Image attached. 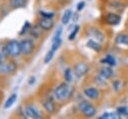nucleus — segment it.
<instances>
[{
    "label": "nucleus",
    "instance_id": "nucleus-18",
    "mask_svg": "<svg viewBox=\"0 0 128 119\" xmlns=\"http://www.w3.org/2000/svg\"><path fill=\"white\" fill-rule=\"evenodd\" d=\"M16 100H17V94H16V93H13V94L6 100V102H5V104H4V108H5V109L10 108V107L16 102Z\"/></svg>",
    "mask_w": 128,
    "mask_h": 119
},
{
    "label": "nucleus",
    "instance_id": "nucleus-23",
    "mask_svg": "<svg viewBox=\"0 0 128 119\" xmlns=\"http://www.w3.org/2000/svg\"><path fill=\"white\" fill-rule=\"evenodd\" d=\"M79 26L78 25H76L75 26V28H74V30L71 32V34L69 35V37H68V39L70 40V41H72V40H74L75 39V37H76V35H77V33H78V31H79Z\"/></svg>",
    "mask_w": 128,
    "mask_h": 119
},
{
    "label": "nucleus",
    "instance_id": "nucleus-6",
    "mask_svg": "<svg viewBox=\"0 0 128 119\" xmlns=\"http://www.w3.org/2000/svg\"><path fill=\"white\" fill-rule=\"evenodd\" d=\"M21 49H22L23 54L29 55L32 53V51L34 49V43L30 39H24L21 41Z\"/></svg>",
    "mask_w": 128,
    "mask_h": 119
},
{
    "label": "nucleus",
    "instance_id": "nucleus-26",
    "mask_svg": "<svg viewBox=\"0 0 128 119\" xmlns=\"http://www.w3.org/2000/svg\"><path fill=\"white\" fill-rule=\"evenodd\" d=\"M30 28V23L28 22V21H26L25 23H24V25H23V27H22V29H21V31H20V35H23L24 33H26L27 31H28V29Z\"/></svg>",
    "mask_w": 128,
    "mask_h": 119
},
{
    "label": "nucleus",
    "instance_id": "nucleus-8",
    "mask_svg": "<svg viewBox=\"0 0 128 119\" xmlns=\"http://www.w3.org/2000/svg\"><path fill=\"white\" fill-rule=\"evenodd\" d=\"M83 93H84V95L87 98H89L91 100H96L99 97V95H100L99 90L97 88H94V87H87V88H85Z\"/></svg>",
    "mask_w": 128,
    "mask_h": 119
},
{
    "label": "nucleus",
    "instance_id": "nucleus-34",
    "mask_svg": "<svg viewBox=\"0 0 128 119\" xmlns=\"http://www.w3.org/2000/svg\"><path fill=\"white\" fill-rule=\"evenodd\" d=\"M0 64H1V56H0Z\"/></svg>",
    "mask_w": 128,
    "mask_h": 119
},
{
    "label": "nucleus",
    "instance_id": "nucleus-31",
    "mask_svg": "<svg viewBox=\"0 0 128 119\" xmlns=\"http://www.w3.org/2000/svg\"><path fill=\"white\" fill-rule=\"evenodd\" d=\"M119 84H120V82H119V81H114V82H113V88H114L116 91L120 88V86H118Z\"/></svg>",
    "mask_w": 128,
    "mask_h": 119
},
{
    "label": "nucleus",
    "instance_id": "nucleus-28",
    "mask_svg": "<svg viewBox=\"0 0 128 119\" xmlns=\"http://www.w3.org/2000/svg\"><path fill=\"white\" fill-rule=\"evenodd\" d=\"M117 112L122 116V115H127V107H118L117 108Z\"/></svg>",
    "mask_w": 128,
    "mask_h": 119
},
{
    "label": "nucleus",
    "instance_id": "nucleus-25",
    "mask_svg": "<svg viewBox=\"0 0 128 119\" xmlns=\"http://www.w3.org/2000/svg\"><path fill=\"white\" fill-rule=\"evenodd\" d=\"M40 16L42 18H52L54 16V13L53 12H44V11H40L39 12Z\"/></svg>",
    "mask_w": 128,
    "mask_h": 119
},
{
    "label": "nucleus",
    "instance_id": "nucleus-27",
    "mask_svg": "<svg viewBox=\"0 0 128 119\" xmlns=\"http://www.w3.org/2000/svg\"><path fill=\"white\" fill-rule=\"evenodd\" d=\"M41 27L38 26V27H34V29H32V35H34L35 37H38L40 35V32H41Z\"/></svg>",
    "mask_w": 128,
    "mask_h": 119
},
{
    "label": "nucleus",
    "instance_id": "nucleus-19",
    "mask_svg": "<svg viewBox=\"0 0 128 119\" xmlns=\"http://www.w3.org/2000/svg\"><path fill=\"white\" fill-rule=\"evenodd\" d=\"M71 16H72V11H71L70 9H67V10L64 12L63 16H62V19H61L62 23H63L64 25L68 24V23H69V21H70V18H71Z\"/></svg>",
    "mask_w": 128,
    "mask_h": 119
},
{
    "label": "nucleus",
    "instance_id": "nucleus-10",
    "mask_svg": "<svg viewBox=\"0 0 128 119\" xmlns=\"http://www.w3.org/2000/svg\"><path fill=\"white\" fill-rule=\"evenodd\" d=\"M39 26L43 30H51L54 26V22L52 18H42L39 21Z\"/></svg>",
    "mask_w": 128,
    "mask_h": 119
},
{
    "label": "nucleus",
    "instance_id": "nucleus-1",
    "mask_svg": "<svg viewBox=\"0 0 128 119\" xmlns=\"http://www.w3.org/2000/svg\"><path fill=\"white\" fill-rule=\"evenodd\" d=\"M71 91H72L71 87H70L67 83L63 82V83L59 84V85L55 88V90H54V96H55L58 100L64 101V100L68 99V98L71 96Z\"/></svg>",
    "mask_w": 128,
    "mask_h": 119
},
{
    "label": "nucleus",
    "instance_id": "nucleus-17",
    "mask_svg": "<svg viewBox=\"0 0 128 119\" xmlns=\"http://www.w3.org/2000/svg\"><path fill=\"white\" fill-rule=\"evenodd\" d=\"M101 63H105V64H107L109 66H115L116 65V60L112 55H106L101 60Z\"/></svg>",
    "mask_w": 128,
    "mask_h": 119
},
{
    "label": "nucleus",
    "instance_id": "nucleus-32",
    "mask_svg": "<svg viewBox=\"0 0 128 119\" xmlns=\"http://www.w3.org/2000/svg\"><path fill=\"white\" fill-rule=\"evenodd\" d=\"M34 82H35V77H30V80H29L28 84H29V85H32Z\"/></svg>",
    "mask_w": 128,
    "mask_h": 119
},
{
    "label": "nucleus",
    "instance_id": "nucleus-3",
    "mask_svg": "<svg viewBox=\"0 0 128 119\" xmlns=\"http://www.w3.org/2000/svg\"><path fill=\"white\" fill-rule=\"evenodd\" d=\"M79 107V110L82 112V114L85 116V117H93L95 114H96V108L88 101H81L78 105Z\"/></svg>",
    "mask_w": 128,
    "mask_h": 119
},
{
    "label": "nucleus",
    "instance_id": "nucleus-24",
    "mask_svg": "<svg viewBox=\"0 0 128 119\" xmlns=\"http://www.w3.org/2000/svg\"><path fill=\"white\" fill-rule=\"evenodd\" d=\"M53 55H54V51H52V50L48 51V52L46 53L45 57H44V63H48V62H50L51 59L53 58Z\"/></svg>",
    "mask_w": 128,
    "mask_h": 119
},
{
    "label": "nucleus",
    "instance_id": "nucleus-2",
    "mask_svg": "<svg viewBox=\"0 0 128 119\" xmlns=\"http://www.w3.org/2000/svg\"><path fill=\"white\" fill-rule=\"evenodd\" d=\"M5 52H6V54H8L9 56H12V57L19 56L20 53L22 52L21 42H19L17 40H11V41H9L5 45Z\"/></svg>",
    "mask_w": 128,
    "mask_h": 119
},
{
    "label": "nucleus",
    "instance_id": "nucleus-4",
    "mask_svg": "<svg viewBox=\"0 0 128 119\" xmlns=\"http://www.w3.org/2000/svg\"><path fill=\"white\" fill-rule=\"evenodd\" d=\"M24 113L28 118H35V119H39L42 117V114L40 112V110L35 106V105H27L24 108Z\"/></svg>",
    "mask_w": 128,
    "mask_h": 119
},
{
    "label": "nucleus",
    "instance_id": "nucleus-22",
    "mask_svg": "<svg viewBox=\"0 0 128 119\" xmlns=\"http://www.w3.org/2000/svg\"><path fill=\"white\" fill-rule=\"evenodd\" d=\"M61 37L60 38H58V39H56V40H52V46H51V50L52 51H56L58 48H59V46L61 45Z\"/></svg>",
    "mask_w": 128,
    "mask_h": 119
},
{
    "label": "nucleus",
    "instance_id": "nucleus-12",
    "mask_svg": "<svg viewBox=\"0 0 128 119\" xmlns=\"http://www.w3.org/2000/svg\"><path fill=\"white\" fill-rule=\"evenodd\" d=\"M88 33H89L91 36H93L94 38H96L98 41H103V39H104V35H103V33H102L99 29L90 28L89 31H88Z\"/></svg>",
    "mask_w": 128,
    "mask_h": 119
},
{
    "label": "nucleus",
    "instance_id": "nucleus-15",
    "mask_svg": "<svg viewBox=\"0 0 128 119\" xmlns=\"http://www.w3.org/2000/svg\"><path fill=\"white\" fill-rule=\"evenodd\" d=\"M99 75L102 76V77L105 78V79H109V78L113 75V71H112V69L109 68V67H103V68L100 70Z\"/></svg>",
    "mask_w": 128,
    "mask_h": 119
},
{
    "label": "nucleus",
    "instance_id": "nucleus-29",
    "mask_svg": "<svg viewBox=\"0 0 128 119\" xmlns=\"http://www.w3.org/2000/svg\"><path fill=\"white\" fill-rule=\"evenodd\" d=\"M61 33H62V28L60 27V28H58V30L55 32V34H54V36H53V39H52V40H56V39L60 38V37H61Z\"/></svg>",
    "mask_w": 128,
    "mask_h": 119
},
{
    "label": "nucleus",
    "instance_id": "nucleus-14",
    "mask_svg": "<svg viewBox=\"0 0 128 119\" xmlns=\"http://www.w3.org/2000/svg\"><path fill=\"white\" fill-rule=\"evenodd\" d=\"M115 42L119 45H127L128 46V34H119L115 38Z\"/></svg>",
    "mask_w": 128,
    "mask_h": 119
},
{
    "label": "nucleus",
    "instance_id": "nucleus-9",
    "mask_svg": "<svg viewBox=\"0 0 128 119\" xmlns=\"http://www.w3.org/2000/svg\"><path fill=\"white\" fill-rule=\"evenodd\" d=\"M16 69V66L14 63L12 62H8V63H1L0 64V73L2 74H8L13 72Z\"/></svg>",
    "mask_w": 128,
    "mask_h": 119
},
{
    "label": "nucleus",
    "instance_id": "nucleus-33",
    "mask_svg": "<svg viewBox=\"0 0 128 119\" xmlns=\"http://www.w3.org/2000/svg\"><path fill=\"white\" fill-rule=\"evenodd\" d=\"M127 115H128V107H127Z\"/></svg>",
    "mask_w": 128,
    "mask_h": 119
},
{
    "label": "nucleus",
    "instance_id": "nucleus-13",
    "mask_svg": "<svg viewBox=\"0 0 128 119\" xmlns=\"http://www.w3.org/2000/svg\"><path fill=\"white\" fill-rule=\"evenodd\" d=\"M43 108L48 113H53L55 111V104L52 100H45L43 102Z\"/></svg>",
    "mask_w": 128,
    "mask_h": 119
},
{
    "label": "nucleus",
    "instance_id": "nucleus-30",
    "mask_svg": "<svg viewBox=\"0 0 128 119\" xmlns=\"http://www.w3.org/2000/svg\"><path fill=\"white\" fill-rule=\"evenodd\" d=\"M84 6H85V2H84V1L79 2V3L77 4V10H78V11H81V10L84 8Z\"/></svg>",
    "mask_w": 128,
    "mask_h": 119
},
{
    "label": "nucleus",
    "instance_id": "nucleus-11",
    "mask_svg": "<svg viewBox=\"0 0 128 119\" xmlns=\"http://www.w3.org/2000/svg\"><path fill=\"white\" fill-rule=\"evenodd\" d=\"M89 48H91L92 50H94L95 52H100L101 49H102V46L101 44L97 41V40H94V39H89L87 41V44H86Z\"/></svg>",
    "mask_w": 128,
    "mask_h": 119
},
{
    "label": "nucleus",
    "instance_id": "nucleus-7",
    "mask_svg": "<svg viewBox=\"0 0 128 119\" xmlns=\"http://www.w3.org/2000/svg\"><path fill=\"white\" fill-rule=\"evenodd\" d=\"M121 20V17L116 14V13H113V12H110V13H107L106 16H105V21L107 24L109 25H112V26H115V25H118L119 22Z\"/></svg>",
    "mask_w": 128,
    "mask_h": 119
},
{
    "label": "nucleus",
    "instance_id": "nucleus-5",
    "mask_svg": "<svg viewBox=\"0 0 128 119\" xmlns=\"http://www.w3.org/2000/svg\"><path fill=\"white\" fill-rule=\"evenodd\" d=\"M89 70V67L86 63L84 62H78L74 68H73V72H74V75L77 77V78H81L83 77Z\"/></svg>",
    "mask_w": 128,
    "mask_h": 119
},
{
    "label": "nucleus",
    "instance_id": "nucleus-21",
    "mask_svg": "<svg viewBox=\"0 0 128 119\" xmlns=\"http://www.w3.org/2000/svg\"><path fill=\"white\" fill-rule=\"evenodd\" d=\"M64 78H65L66 82H71L73 80V73H72V70L70 68H67L64 71Z\"/></svg>",
    "mask_w": 128,
    "mask_h": 119
},
{
    "label": "nucleus",
    "instance_id": "nucleus-20",
    "mask_svg": "<svg viewBox=\"0 0 128 119\" xmlns=\"http://www.w3.org/2000/svg\"><path fill=\"white\" fill-rule=\"evenodd\" d=\"M10 4L14 8L24 7L26 4V0H10Z\"/></svg>",
    "mask_w": 128,
    "mask_h": 119
},
{
    "label": "nucleus",
    "instance_id": "nucleus-16",
    "mask_svg": "<svg viewBox=\"0 0 128 119\" xmlns=\"http://www.w3.org/2000/svg\"><path fill=\"white\" fill-rule=\"evenodd\" d=\"M120 114L116 111V112H105V113H103L100 117H99V119H112V118H114V119H118V118H120Z\"/></svg>",
    "mask_w": 128,
    "mask_h": 119
}]
</instances>
